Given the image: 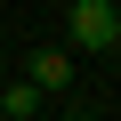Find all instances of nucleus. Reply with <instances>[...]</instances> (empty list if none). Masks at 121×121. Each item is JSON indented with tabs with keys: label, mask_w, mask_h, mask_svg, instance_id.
I'll use <instances>...</instances> for the list:
<instances>
[{
	"label": "nucleus",
	"mask_w": 121,
	"mask_h": 121,
	"mask_svg": "<svg viewBox=\"0 0 121 121\" xmlns=\"http://www.w3.org/2000/svg\"><path fill=\"white\" fill-rule=\"evenodd\" d=\"M113 16H121V8H113Z\"/></svg>",
	"instance_id": "0eeeda50"
},
{
	"label": "nucleus",
	"mask_w": 121,
	"mask_h": 121,
	"mask_svg": "<svg viewBox=\"0 0 121 121\" xmlns=\"http://www.w3.org/2000/svg\"><path fill=\"white\" fill-rule=\"evenodd\" d=\"M0 121H8V113H0Z\"/></svg>",
	"instance_id": "423d86ee"
},
{
	"label": "nucleus",
	"mask_w": 121,
	"mask_h": 121,
	"mask_svg": "<svg viewBox=\"0 0 121 121\" xmlns=\"http://www.w3.org/2000/svg\"><path fill=\"white\" fill-rule=\"evenodd\" d=\"M113 48H121V40H113Z\"/></svg>",
	"instance_id": "6e6552de"
},
{
	"label": "nucleus",
	"mask_w": 121,
	"mask_h": 121,
	"mask_svg": "<svg viewBox=\"0 0 121 121\" xmlns=\"http://www.w3.org/2000/svg\"><path fill=\"white\" fill-rule=\"evenodd\" d=\"M24 89H73V48H32V65H24Z\"/></svg>",
	"instance_id": "f03ea898"
},
{
	"label": "nucleus",
	"mask_w": 121,
	"mask_h": 121,
	"mask_svg": "<svg viewBox=\"0 0 121 121\" xmlns=\"http://www.w3.org/2000/svg\"><path fill=\"white\" fill-rule=\"evenodd\" d=\"M73 48H113L121 40V16H113V0H97V8H73Z\"/></svg>",
	"instance_id": "f257e3e1"
},
{
	"label": "nucleus",
	"mask_w": 121,
	"mask_h": 121,
	"mask_svg": "<svg viewBox=\"0 0 121 121\" xmlns=\"http://www.w3.org/2000/svg\"><path fill=\"white\" fill-rule=\"evenodd\" d=\"M65 121H81V113H65Z\"/></svg>",
	"instance_id": "39448f33"
},
{
	"label": "nucleus",
	"mask_w": 121,
	"mask_h": 121,
	"mask_svg": "<svg viewBox=\"0 0 121 121\" xmlns=\"http://www.w3.org/2000/svg\"><path fill=\"white\" fill-rule=\"evenodd\" d=\"M73 8H97V0H73Z\"/></svg>",
	"instance_id": "20e7f679"
},
{
	"label": "nucleus",
	"mask_w": 121,
	"mask_h": 121,
	"mask_svg": "<svg viewBox=\"0 0 121 121\" xmlns=\"http://www.w3.org/2000/svg\"><path fill=\"white\" fill-rule=\"evenodd\" d=\"M32 105H40V97H32L24 81H8V89H0V113H8V121H32Z\"/></svg>",
	"instance_id": "7ed1b4c3"
}]
</instances>
